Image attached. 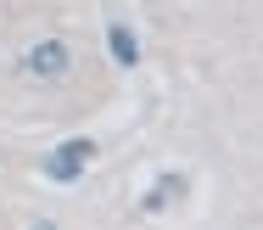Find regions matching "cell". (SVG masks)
I'll return each mask as SVG.
<instances>
[{
	"label": "cell",
	"mask_w": 263,
	"mask_h": 230,
	"mask_svg": "<svg viewBox=\"0 0 263 230\" xmlns=\"http://www.w3.org/2000/svg\"><path fill=\"white\" fill-rule=\"evenodd\" d=\"M90 157H96V146H90V140H67L62 152H51V157H45V174H51V180H73Z\"/></svg>",
	"instance_id": "cell-1"
},
{
	"label": "cell",
	"mask_w": 263,
	"mask_h": 230,
	"mask_svg": "<svg viewBox=\"0 0 263 230\" xmlns=\"http://www.w3.org/2000/svg\"><path fill=\"white\" fill-rule=\"evenodd\" d=\"M28 67H34V73H45V79H56V73H67V51H62V45H34V57H28Z\"/></svg>",
	"instance_id": "cell-2"
},
{
	"label": "cell",
	"mask_w": 263,
	"mask_h": 230,
	"mask_svg": "<svg viewBox=\"0 0 263 230\" xmlns=\"http://www.w3.org/2000/svg\"><path fill=\"white\" fill-rule=\"evenodd\" d=\"M106 45H112V62H118V67H135L140 45H135V34H129V28H106Z\"/></svg>",
	"instance_id": "cell-3"
}]
</instances>
